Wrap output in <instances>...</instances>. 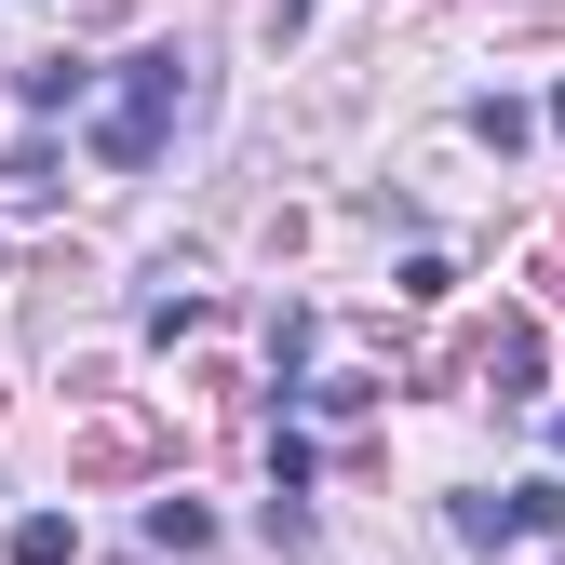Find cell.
Segmentation results:
<instances>
[{"mask_svg":"<svg viewBox=\"0 0 565 565\" xmlns=\"http://www.w3.org/2000/svg\"><path fill=\"white\" fill-rule=\"evenodd\" d=\"M175 108H189V54H121V82L95 108V162L108 175H149L162 135H175Z\"/></svg>","mask_w":565,"mask_h":565,"instance_id":"cell-1","label":"cell"},{"mask_svg":"<svg viewBox=\"0 0 565 565\" xmlns=\"http://www.w3.org/2000/svg\"><path fill=\"white\" fill-rule=\"evenodd\" d=\"M14 95H28V108L54 121V108H82V95H95V67H67V54H41V67H14Z\"/></svg>","mask_w":565,"mask_h":565,"instance_id":"cell-2","label":"cell"},{"mask_svg":"<svg viewBox=\"0 0 565 565\" xmlns=\"http://www.w3.org/2000/svg\"><path fill=\"white\" fill-rule=\"evenodd\" d=\"M149 539L162 552H216V512H202V499H149Z\"/></svg>","mask_w":565,"mask_h":565,"instance_id":"cell-3","label":"cell"},{"mask_svg":"<svg viewBox=\"0 0 565 565\" xmlns=\"http://www.w3.org/2000/svg\"><path fill=\"white\" fill-rule=\"evenodd\" d=\"M67 552H82V525H67V512H28V525H14V565H67Z\"/></svg>","mask_w":565,"mask_h":565,"instance_id":"cell-4","label":"cell"},{"mask_svg":"<svg viewBox=\"0 0 565 565\" xmlns=\"http://www.w3.org/2000/svg\"><path fill=\"white\" fill-rule=\"evenodd\" d=\"M471 135H484V149H499V162H512V149H525V135H539V108H512V95H484V108H471Z\"/></svg>","mask_w":565,"mask_h":565,"instance_id":"cell-5","label":"cell"}]
</instances>
